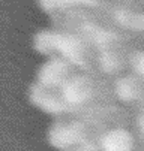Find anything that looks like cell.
<instances>
[{"mask_svg":"<svg viewBox=\"0 0 144 151\" xmlns=\"http://www.w3.org/2000/svg\"><path fill=\"white\" fill-rule=\"evenodd\" d=\"M138 129H140V132L144 135V115H141L138 118Z\"/></svg>","mask_w":144,"mask_h":151,"instance_id":"3","label":"cell"},{"mask_svg":"<svg viewBox=\"0 0 144 151\" xmlns=\"http://www.w3.org/2000/svg\"><path fill=\"white\" fill-rule=\"evenodd\" d=\"M137 69L141 72V75H144V57H141L140 61H137Z\"/></svg>","mask_w":144,"mask_h":151,"instance_id":"2","label":"cell"},{"mask_svg":"<svg viewBox=\"0 0 144 151\" xmlns=\"http://www.w3.org/2000/svg\"><path fill=\"white\" fill-rule=\"evenodd\" d=\"M102 151H132L134 136L125 129H114L101 136Z\"/></svg>","mask_w":144,"mask_h":151,"instance_id":"1","label":"cell"}]
</instances>
